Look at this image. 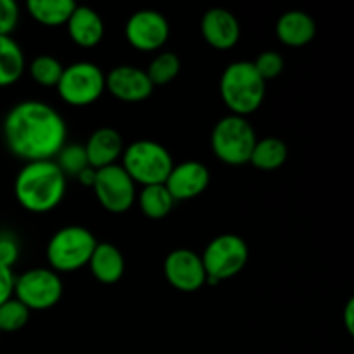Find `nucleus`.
Masks as SVG:
<instances>
[{"mask_svg":"<svg viewBox=\"0 0 354 354\" xmlns=\"http://www.w3.org/2000/svg\"><path fill=\"white\" fill-rule=\"evenodd\" d=\"M2 130L7 149L26 162L54 161L68 138L61 113L40 100L16 104L7 113Z\"/></svg>","mask_w":354,"mask_h":354,"instance_id":"nucleus-1","label":"nucleus"},{"mask_svg":"<svg viewBox=\"0 0 354 354\" xmlns=\"http://www.w3.org/2000/svg\"><path fill=\"white\" fill-rule=\"evenodd\" d=\"M66 175L55 161L26 162L14 182V196L23 209L35 214L50 213L66 196Z\"/></svg>","mask_w":354,"mask_h":354,"instance_id":"nucleus-2","label":"nucleus"},{"mask_svg":"<svg viewBox=\"0 0 354 354\" xmlns=\"http://www.w3.org/2000/svg\"><path fill=\"white\" fill-rule=\"evenodd\" d=\"M220 93L232 114L245 118L261 107L266 82L258 75L252 61H235L221 75Z\"/></svg>","mask_w":354,"mask_h":354,"instance_id":"nucleus-3","label":"nucleus"},{"mask_svg":"<svg viewBox=\"0 0 354 354\" xmlns=\"http://www.w3.org/2000/svg\"><path fill=\"white\" fill-rule=\"evenodd\" d=\"M97 239L88 228L69 225L52 235L47 245V261L55 273H69L88 266L97 248Z\"/></svg>","mask_w":354,"mask_h":354,"instance_id":"nucleus-4","label":"nucleus"},{"mask_svg":"<svg viewBox=\"0 0 354 354\" xmlns=\"http://www.w3.org/2000/svg\"><path fill=\"white\" fill-rule=\"evenodd\" d=\"M121 159V166L128 176L144 187L165 183L175 166L168 149L154 140L133 142L124 149Z\"/></svg>","mask_w":354,"mask_h":354,"instance_id":"nucleus-5","label":"nucleus"},{"mask_svg":"<svg viewBox=\"0 0 354 354\" xmlns=\"http://www.w3.org/2000/svg\"><path fill=\"white\" fill-rule=\"evenodd\" d=\"M258 137L248 118L228 116L221 118L211 133V149L221 162L230 166H241L249 162Z\"/></svg>","mask_w":354,"mask_h":354,"instance_id":"nucleus-6","label":"nucleus"},{"mask_svg":"<svg viewBox=\"0 0 354 354\" xmlns=\"http://www.w3.org/2000/svg\"><path fill=\"white\" fill-rule=\"evenodd\" d=\"M55 88L66 104L85 107L102 97L106 90V75L93 62H75L64 68Z\"/></svg>","mask_w":354,"mask_h":354,"instance_id":"nucleus-7","label":"nucleus"},{"mask_svg":"<svg viewBox=\"0 0 354 354\" xmlns=\"http://www.w3.org/2000/svg\"><path fill=\"white\" fill-rule=\"evenodd\" d=\"M203 265L206 275L223 282L244 270L249 259V248L242 237L235 234H223L214 237L204 249Z\"/></svg>","mask_w":354,"mask_h":354,"instance_id":"nucleus-8","label":"nucleus"},{"mask_svg":"<svg viewBox=\"0 0 354 354\" xmlns=\"http://www.w3.org/2000/svg\"><path fill=\"white\" fill-rule=\"evenodd\" d=\"M64 283L50 268H33L16 277L14 297L30 311H45L61 301Z\"/></svg>","mask_w":354,"mask_h":354,"instance_id":"nucleus-9","label":"nucleus"},{"mask_svg":"<svg viewBox=\"0 0 354 354\" xmlns=\"http://www.w3.org/2000/svg\"><path fill=\"white\" fill-rule=\"evenodd\" d=\"M92 189L95 190L100 206L114 214L127 213L137 199L135 182L118 162L97 169Z\"/></svg>","mask_w":354,"mask_h":354,"instance_id":"nucleus-10","label":"nucleus"},{"mask_svg":"<svg viewBox=\"0 0 354 354\" xmlns=\"http://www.w3.org/2000/svg\"><path fill=\"white\" fill-rule=\"evenodd\" d=\"M128 44L140 52H156L168 41L169 24L161 12L144 9L135 12L124 26Z\"/></svg>","mask_w":354,"mask_h":354,"instance_id":"nucleus-11","label":"nucleus"},{"mask_svg":"<svg viewBox=\"0 0 354 354\" xmlns=\"http://www.w3.org/2000/svg\"><path fill=\"white\" fill-rule=\"evenodd\" d=\"M165 277L169 286L182 292H196L206 283L203 259L190 249H175L165 259Z\"/></svg>","mask_w":354,"mask_h":354,"instance_id":"nucleus-12","label":"nucleus"},{"mask_svg":"<svg viewBox=\"0 0 354 354\" xmlns=\"http://www.w3.org/2000/svg\"><path fill=\"white\" fill-rule=\"evenodd\" d=\"M106 88L113 97L123 102H142L154 92V85L149 80L145 69L137 66H116L106 76Z\"/></svg>","mask_w":354,"mask_h":354,"instance_id":"nucleus-13","label":"nucleus"},{"mask_svg":"<svg viewBox=\"0 0 354 354\" xmlns=\"http://www.w3.org/2000/svg\"><path fill=\"white\" fill-rule=\"evenodd\" d=\"M209 169L199 161H185L175 165L166 178L165 187L173 201H189L199 197L209 185Z\"/></svg>","mask_w":354,"mask_h":354,"instance_id":"nucleus-14","label":"nucleus"},{"mask_svg":"<svg viewBox=\"0 0 354 354\" xmlns=\"http://www.w3.org/2000/svg\"><path fill=\"white\" fill-rule=\"evenodd\" d=\"M201 33L206 44L216 50H230L241 38V24L230 10L214 7L203 16Z\"/></svg>","mask_w":354,"mask_h":354,"instance_id":"nucleus-15","label":"nucleus"},{"mask_svg":"<svg viewBox=\"0 0 354 354\" xmlns=\"http://www.w3.org/2000/svg\"><path fill=\"white\" fill-rule=\"evenodd\" d=\"M83 147H85L90 168L93 169L116 165V161L123 156L124 151L121 133L109 127L99 128V130L93 131Z\"/></svg>","mask_w":354,"mask_h":354,"instance_id":"nucleus-16","label":"nucleus"},{"mask_svg":"<svg viewBox=\"0 0 354 354\" xmlns=\"http://www.w3.org/2000/svg\"><path fill=\"white\" fill-rule=\"evenodd\" d=\"M68 33L78 47L92 48L102 41L106 28L104 21L92 7L76 6L68 19Z\"/></svg>","mask_w":354,"mask_h":354,"instance_id":"nucleus-17","label":"nucleus"},{"mask_svg":"<svg viewBox=\"0 0 354 354\" xmlns=\"http://www.w3.org/2000/svg\"><path fill=\"white\" fill-rule=\"evenodd\" d=\"M277 37L287 47H304L317 35V23L304 10H289L277 21Z\"/></svg>","mask_w":354,"mask_h":354,"instance_id":"nucleus-18","label":"nucleus"},{"mask_svg":"<svg viewBox=\"0 0 354 354\" xmlns=\"http://www.w3.org/2000/svg\"><path fill=\"white\" fill-rule=\"evenodd\" d=\"M92 275L95 280L106 286L120 282L124 273V258L116 245L109 242H99L93 251L92 258L88 263Z\"/></svg>","mask_w":354,"mask_h":354,"instance_id":"nucleus-19","label":"nucleus"},{"mask_svg":"<svg viewBox=\"0 0 354 354\" xmlns=\"http://www.w3.org/2000/svg\"><path fill=\"white\" fill-rule=\"evenodd\" d=\"M24 52L12 37H0V88L10 86L23 76Z\"/></svg>","mask_w":354,"mask_h":354,"instance_id":"nucleus-20","label":"nucleus"},{"mask_svg":"<svg viewBox=\"0 0 354 354\" xmlns=\"http://www.w3.org/2000/svg\"><path fill=\"white\" fill-rule=\"evenodd\" d=\"M289 158V147L277 137H266L256 142L249 162L263 171H275L282 168Z\"/></svg>","mask_w":354,"mask_h":354,"instance_id":"nucleus-21","label":"nucleus"},{"mask_svg":"<svg viewBox=\"0 0 354 354\" xmlns=\"http://www.w3.org/2000/svg\"><path fill=\"white\" fill-rule=\"evenodd\" d=\"M75 7L76 3L73 0H30L26 2L28 14L44 26L66 24Z\"/></svg>","mask_w":354,"mask_h":354,"instance_id":"nucleus-22","label":"nucleus"},{"mask_svg":"<svg viewBox=\"0 0 354 354\" xmlns=\"http://www.w3.org/2000/svg\"><path fill=\"white\" fill-rule=\"evenodd\" d=\"M138 206H140V211L147 218L161 220V218H166L171 213L175 201H173L171 194L168 192L165 183H161V185H147L138 194Z\"/></svg>","mask_w":354,"mask_h":354,"instance_id":"nucleus-23","label":"nucleus"},{"mask_svg":"<svg viewBox=\"0 0 354 354\" xmlns=\"http://www.w3.org/2000/svg\"><path fill=\"white\" fill-rule=\"evenodd\" d=\"M182 69L178 55L175 52H161L151 61L147 68V76L154 86H162L171 83Z\"/></svg>","mask_w":354,"mask_h":354,"instance_id":"nucleus-24","label":"nucleus"},{"mask_svg":"<svg viewBox=\"0 0 354 354\" xmlns=\"http://www.w3.org/2000/svg\"><path fill=\"white\" fill-rule=\"evenodd\" d=\"M64 66L54 57V55H40V57L33 59L30 64V75L38 85L41 86H57L59 80H61Z\"/></svg>","mask_w":354,"mask_h":354,"instance_id":"nucleus-25","label":"nucleus"},{"mask_svg":"<svg viewBox=\"0 0 354 354\" xmlns=\"http://www.w3.org/2000/svg\"><path fill=\"white\" fill-rule=\"evenodd\" d=\"M31 311L16 297H10L0 304V334L2 332H17L30 322Z\"/></svg>","mask_w":354,"mask_h":354,"instance_id":"nucleus-26","label":"nucleus"},{"mask_svg":"<svg viewBox=\"0 0 354 354\" xmlns=\"http://www.w3.org/2000/svg\"><path fill=\"white\" fill-rule=\"evenodd\" d=\"M55 165L61 168L66 178L68 176H78L83 169L88 168V158L83 145H64L62 151L57 154V161Z\"/></svg>","mask_w":354,"mask_h":354,"instance_id":"nucleus-27","label":"nucleus"},{"mask_svg":"<svg viewBox=\"0 0 354 354\" xmlns=\"http://www.w3.org/2000/svg\"><path fill=\"white\" fill-rule=\"evenodd\" d=\"M256 71L261 76L265 82L268 80L277 78V76L282 75L283 68H286V61H283L282 54L275 50H265L256 57V61H252Z\"/></svg>","mask_w":354,"mask_h":354,"instance_id":"nucleus-28","label":"nucleus"},{"mask_svg":"<svg viewBox=\"0 0 354 354\" xmlns=\"http://www.w3.org/2000/svg\"><path fill=\"white\" fill-rule=\"evenodd\" d=\"M19 23V6L14 0H0V37H10Z\"/></svg>","mask_w":354,"mask_h":354,"instance_id":"nucleus-29","label":"nucleus"},{"mask_svg":"<svg viewBox=\"0 0 354 354\" xmlns=\"http://www.w3.org/2000/svg\"><path fill=\"white\" fill-rule=\"evenodd\" d=\"M19 259V245L9 234H0V265L12 268Z\"/></svg>","mask_w":354,"mask_h":354,"instance_id":"nucleus-30","label":"nucleus"},{"mask_svg":"<svg viewBox=\"0 0 354 354\" xmlns=\"http://www.w3.org/2000/svg\"><path fill=\"white\" fill-rule=\"evenodd\" d=\"M14 283H16V275L12 268L0 265V304L14 297Z\"/></svg>","mask_w":354,"mask_h":354,"instance_id":"nucleus-31","label":"nucleus"},{"mask_svg":"<svg viewBox=\"0 0 354 354\" xmlns=\"http://www.w3.org/2000/svg\"><path fill=\"white\" fill-rule=\"evenodd\" d=\"M344 325L349 334L354 332V299H349L344 308Z\"/></svg>","mask_w":354,"mask_h":354,"instance_id":"nucleus-32","label":"nucleus"},{"mask_svg":"<svg viewBox=\"0 0 354 354\" xmlns=\"http://www.w3.org/2000/svg\"><path fill=\"white\" fill-rule=\"evenodd\" d=\"M95 173H97V169H93V168H86V169H83L82 173H80L78 176H76V178L80 180V183H82V185H85V187H93V182H95Z\"/></svg>","mask_w":354,"mask_h":354,"instance_id":"nucleus-33","label":"nucleus"},{"mask_svg":"<svg viewBox=\"0 0 354 354\" xmlns=\"http://www.w3.org/2000/svg\"><path fill=\"white\" fill-rule=\"evenodd\" d=\"M0 234H2V232H0Z\"/></svg>","mask_w":354,"mask_h":354,"instance_id":"nucleus-34","label":"nucleus"}]
</instances>
